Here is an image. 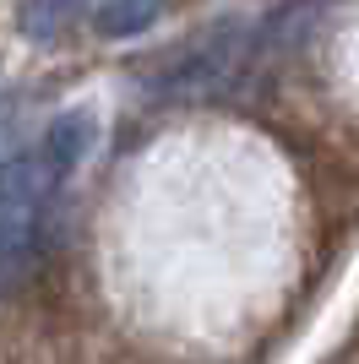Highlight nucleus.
Here are the masks:
<instances>
[{"instance_id": "f257e3e1", "label": "nucleus", "mask_w": 359, "mask_h": 364, "mask_svg": "<svg viewBox=\"0 0 359 364\" xmlns=\"http://www.w3.org/2000/svg\"><path fill=\"white\" fill-rule=\"evenodd\" d=\"M55 191L60 185L44 168L38 147H22L0 164V283H16L33 267Z\"/></svg>"}, {"instance_id": "f03ea898", "label": "nucleus", "mask_w": 359, "mask_h": 364, "mask_svg": "<svg viewBox=\"0 0 359 364\" xmlns=\"http://www.w3.org/2000/svg\"><path fill=\"white\" fill-rule=\"evenodd\" d=\"M93 136H98V125H93L88 109H76V114H60V120L49 125L44 136H38V158H44V168L55 174V185H66L76 168L88 164Z\"/></svg>"}, {"instance_id": "7ed1b4c3", "label": "nucleus", "mask_w": 359, "mask_h": 364, "mask_svg": "<svg viewBox=\"0 0 359 364\" xmlns=\"http://www.w3.org/2000/svg\"><path fill=\"white\" fill-rule=\"evenodd\" d=\"M158 11H164V0H104L98 6V33L104 38H131V33L152 28Z\"/></svg>"}, {"instance_id": "20e7f679", "label": "nucleus", "mask_w": 359, "mask_h": 364, "mask_svg": "<svg viewBox=\"0 0 359 364\" xmlns=\"http://www.w3.org/2000/svg\"><path fill=\"white\" fill-rule=\"evenodd\" d=\"M76 11V0H28L22 6V33L33 38H55V28Z\"/></svg>"}]
</instances>
